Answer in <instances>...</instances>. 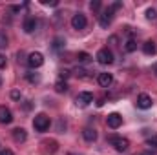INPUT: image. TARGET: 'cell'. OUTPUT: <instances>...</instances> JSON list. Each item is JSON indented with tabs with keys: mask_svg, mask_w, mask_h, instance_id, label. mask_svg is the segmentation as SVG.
<instances>
[{
	"mask_svg": "<svg viewBox=\"0 0 157 155\" xmlns=\"http://www.w3.org/2000/svg\"><path fill=\"white\" fill-rule=\"evenodd\" d=\"M97 62L99 64H102V66H108V64H112L113 62V53L108 49V47H104V49H99V53H97Z\"/></svg>",
	"mask_w": 157,
	"mask_h": 155,
	"instance_id": "obj_3",
	"label": "cell"
},
{
	"mask_svg": "<svg viewBox=\"0 0 157 155\" xmlns=\"http://www.w3.org/2000/svg\"><path fill=\"white\" fill-rule=\"evenodd\" d=\"M68 155H75V153H68Z\"/></svg>",
	"mask_w": 157,
	"mask_h": 155,
	"instance_id": "obj_35",
	"label": "cell"
},
{
	"mask_svg": "<svg viewBox=\"0 0 157 155\" xmlns=\"http://www.w3.org/2000/svg\"><path fill=\"white\" fill-rule=\"evenodd\" d=\"M37 24H39V22H37V18L28 17V18L24 20V26H22V28H24V31H26V33H33V31L37 29Z\"/></svg>",
	"mask_w": 157,
	"mask_h": 155,
	"instance_id": "obj_11",
	"label": "cell"
},
{
	"mask_svg": "<svg viewBox=\"0 0 157 155\" xmlns=\"http://www.w3.org/2000/svg\"><path fill=\"white\" fill-rule=\"evenodd\" d=\"M13 139H15L17 142H24V141L28 139L26 130H24V128H15V130H13Z\"/></svg>",
	"mask_w": 157,
	"mask_h": 155,
	"instance_id": "obj_14",
	"label": "cell"
},
{
	"mask_svg": "<svg viewBox=\"0 0 157 155\" xmlns=\"http://www.w3.org/2000/svg\"><path fill=\"white\" fill-rule=\"evenodd\" d=\"M154 73L157 75V64H154Z\"/></svg>",
	"mask_w": 157,
	"mask_h": 155,
	"instance_id": "obj_32",
	"label": "cell"
},
{
	"mask_svg": "<svg viewBox=\"0 0 157 155\" xmlns=\"http://www.w3.org/2000/svg\"><path fill=\"white\" fill-rule=\"evenodd\" d=\"M11 99H13V100H20V91H18V89H13V91H11Z\"/></svg>",
	"mask_w": 157,
	"mask_h": 155,
	"instance_id": "obj_25",
	"label": "cell"
},
{
	"mask_svg": "<svg viewBox=\"0 0 157 155\" xmlns=\"http://www.w3.org/2000/svg\"><path fill=\"white\" fill-rule=\"evenodd\" d=\"M64 46H66V42L62 37H57V39L53 40V49L55 51H60V49H64Z\"/></svg>",
	"mask_w": 157,
	"mask_h": 155,
	"instance_id": "obj_17",
	"label": "cell"
},
{
	"mask_svg": "<svg viewBox=\"0 0 157 155\" xmlns=\"http://www.w3.org/2000/svg\"><path fill=\"white\" fill-rule=\"evenodd\" d=\"M141 155H152V153H148V152H144V153H141Z\"/></svg>",
	"mask_w": 157,
	"mask_h": 155,
	"instance_id": "obj_33",
	"label": "cell"
},
{
	"mask_svg": "<svg viewBox=\"0 0 157 155\" xmlns=\"http://www.w3.org/2000/svg\"><path fill=\"white\" fill-rule=\"evenodd\" d=\"M66 77H70V71H66V70H64V71H60V78L64 80Z\"/></svg>",
	"mask_w": 157,
	"mask_h": 155,
	"instance_id": "obj_29",
	"label": "cell"
},
{
	"mask_svg": "<svg viewBox=\"0 0 157 155\" xmlns=\"http://www.w3.org/2000/svg\"><path fill=\"white\" fill-rule=\"evenodd\" d=\"M28 80H29V82H39V75H33V73H28Z\"/></svg>",
	"mask_w": 157,
	"mask_h": 155,
	"instance_id": "obj_27",
	"label": "cell"
},
{
	"mask_svg": "<svg viewBox=\"0 0 157 155\" xmlns=\"http://www.w3.org/2000/svg\"><path fill=\"white\" fill-rule=\"evenodd\" d=\"M0 86H2V77H0Z\"/></svg>",
	"mask_w": 157,
	"mask_h": 155,
	"instance_id": "obj_34",
	"label": "cell"
},
{
	"mask_svg": "<svg viewBox=\"0 0 157 155\" xmlns=\"http://www.w3.org/2000/svg\"><path fill=\"white\" fill-rule=\"evenodd\" d=\"M146 18H148L150 22H157V11L154 7H148V9H146Z\"/></svg>",
	"mask_w": 157,
	"mask_h": 155,
	"instance_id": "obj_19",
	"label": "cell"
},
{
	"mask_svg": "<svg viewBox=\"0 0 157 155\" xmlns=\"http://www.w3.org/2000/svg\"><path fill=\"white\" fill-rule=\"evenodd\" d=\"M82 137H84V141H88V142H95V141H97V131H95L93 128H84Z\"/></svg>",
	"mask_w": 157,
	"mask_h": 155,
	"instance_id": "obj_15",
	"label": "cell"
},
{
	"mask_svg": "<svg viewBox=\"0 0 157 155\" xmlns=\"http://www.w3.org/2000/svg\"><path fill=\"white\" fill-rule=\"evenodd\" d=\"M146 146H150V148H154V150H157V135H154V137H150V139L146 141Z\"/></svg>",
	"mask_w": 157,
	"mask_h": 155,
	"instance_id": "obj_21",
	"label": "cell"
},
{
	"mask_svg": "<svg viewBox=\"0 0 157 155\" xmlns=\"http://www.w3.org/2000/svg\"><path fill=\"white\" fill-rule=\"evenodd\" d=\"M99 84L102 86V88H110L112 86V82H113V77H112V73H99Z\"/></svg>",
	"mask_w": 157,
	"mask_h": 155,
	"instance_id": "obj_12",
	"label": "cell"
},
{
	"mask_svg": "<svg viewBox=\"0 0 157 155\" xmlns=\"http://www.w3.org/2000/svg\"><path fill=\"white\" fill-rule=\"evenodd\" d=\"M13 122V113L9 108L0 106V124H11Z\"/></svg>",
	"mask_w": 157,
	"mask_h": 155,
	"instance_id": "obj_10",
	"label": "cell"
},
{
	"mask_svg": "<svg viewBox=\"0 0 157 155\" xmlns=\"http://www.w3.org/2000/svg\"><path fill=\"white\" fill-rule=\"evenodd\" d=\"M108 142H110L117 152H126V150H128V146H130L128 139L119 137V135H110V137H108Z\"/></svg>",
	"mask_w": 157,
	"mask_h": 155,
	"instance_id": "obj_1",
	"label": "cell"
},
{
	"mask_svg": "<svg viewBox=\"0 0 157 155\" xmlns=\"http://www.w3.org/2000/svg\"><path fill=\"white\" fill-rule=\"evenodd\" d=\"M106 124H108V128H112V130H117L122 126V117L119 115V113H110L108 119H106Z\"/></svg>",
	"mask_w": 157,
	"mask_h": 155,
	"instance_id": "obj_9",
	"label": "cell"
},
{
	"mask_svg": "<svg viewBox=\"0 0 157 155\" xmlns=\"http://www.w3.org/2000/svg\"><path fill=\"white\" fill-rule=\"evenodd\" d=\"M124 49L128 51V53H133L135 49H137V42L133 39H130V40H126V44H124Z\"/></svg>",
	"mask_w": 157,
	"mask_h": 155,
	"instance_id": "obj_18",
	"label": "cell"
},
{
	"mask_svg": "<svg viewBox=\"0 0 157 155\" xmlns=\"http://www.w3.org/2000/svg\"><path fill=\"white\" fill-rule=\"evenodd\" d=\"M0 155H13L11 150H0Z\"/></svg>",
	"mask_w": 157,
	"mask_h": 155,
	"instance_id": "obj_30",
	"label": "cell"
},
{
	"mask_svg": "<svg viewBox=\"0 0 157 155\" xmlns=\"http://www.w3.org/2000/svg\"><path fill=\"white\" fill-rule=\"evenodd\" d=\"M6 46H7V37H6V33L0 31V49H4Z\"/></svg>",
	"mask_w": 157,
	"mask_h": 155,
	"instance_id": "obj_23",
	"label": "cell"
},
{
	"mask_svg": "<svg viewBox=\"0 0 157 155\" xmlns=\"http://www.w3.org/2000/svg\"><path fill=\"white\" fill-rule=\"evenodd\" d=\"M90 9H91V11H99V9H101V0H93V2H90Z\"/></svg>",
	"mask_w": 157,
	"mask_h": 155,
	"instance_id": "obj_22",
	"label": "cell"
},
{
	"mask_svg": "<svg viewBox=\"0 0 157 155\" xmlns=\"http://www.w3.org/2000/svg\"><path fill=\"white\" fill-rule=\"evenodd\" d=\"M113 13H115V11H113L112 7H108L106 11H102V13L99 15V24H101L102 28H108V26L112 24V20H113Z\"/></svg>",
	"mask_w": 157,
	"mask_h": 155,
	"instance_id": "obj_5",
	"label": "cell"
},
{
	"mask_svg": "<svg viewBox=\"0 0 157 155\" xmlns=\"http://www.w3.org/2000/svg\"><path fill=\"white\" fill-rule=\"evenodd\" d=\"M152 97L150 95H146V93H141L139 97H137V108H141V110H150L152 108Z\"/></svg>",
	"mask_w": 157,
	"mask_h": 155,
	"instance_id": "obj_8",
	"label": "cell"
},
{
	"mask_svg": "<svg viewBox=\"0 0 157 155\" xmlns=\"http://www.w3.org/2000/svg\"><path fill=\"white\" fill-rule=\"evenodd\" d=\"M77 59H78V62H80V64H86V62H90V59H91V57H90L86 51H80V53L77 55Z\"/></svg>",
	"mask_w": 157,
	"mask_h": 155,
	"instance_id": "obj_20",
	"label": "cell"
},
{
	"mask_svg": "<svg viewBox=\"0 0 157 155\" xmlns=\"http://www.w3.org/2000/svg\"><path fill=\"white\" fill-rule=\"evenodd\" d=\"M75 75H77V77H86V71H84V70H82V68H77V70H75Z\"/></svg>",
	"mask_w": 157,
	"mask_h": 155,
	"instance_id": "obj_26",
	"label": "cell"
},
{
	"mask_svg": "<svg viewBox=\"0 0 157 155\" xmlns=\"http://www.w3.org/2000/svg\"><path fill=\"white\" fill-rule=\"evenodd\" d=\"M2 68H6V57L4 55H0V70Z\"/></svg>",
	"mask_w": 157,
	"mask_h": 155,
	"instance_id": "obj_28",
	"label": "cell"
},
{
	"mask_svg": "<svg viewBox=\"0 0 157 155\" xmlns=\"http://www.w3.org/2000/svg\"><path fill=\"white\" fill-rule=\"evenodd\" d=\"M143 51H144V55H155L157 53V46L154 40H146L144 44H143Z\"/></svg>",
	"mask_w": 157,
	"mask_h": 155,
	"instance_id": "obj_13",
	"label": "cell"
},
{
	"mask_svg": "<svg viewBox=\"0 0 157 155\" xmlns=\"http://www.w3.org/2000/svg\"><path fill=\"white\" fill-rule=\"evenodd\" d=\"M75 102H77V106H80V108L91 104V102H93V93H90V91H80L77 95V99H75Z\"/></svg>",
	"mask_w": 157,
	"mask_h": 155,
	"instance_id": "obj_6",
	"label": "cell"
},
{
	"mask_svg": "<svg viewBox=\"0 0 157 155\" xmlns=\"http://www.w3.org/2000/svg\"><path fill=\"white\" fill-rule=\"evenodd\" d=\"M117 37H112V39H110V42H112V44H117Z\"/></svg>",
	"mask_w": 157,
	"mask_h": 155,
	"instance_id": "obj_31",
	"label": "cell"
},
{
	"mask_svg": "<svg viewBox=\"0 0 157 155\" xmlns=\"http://www.w3.org/2000/svg\"><path fill=\"white\" fill-rule=\"evenodd\" d=\"M86 24H88V20H86V15H84V13H75V15H73V18H71L73 29H84Z\"/></svg>",
	"mask_w": 157,
	"mask_h": 155,
	"instance_id": "obj_7",
	"label": "cell"
},
{
	"mask_svg": "<svg viewBox=\"0 0 157 155\" xmlns=\"http://www.w3.org/2000/svg\"><path fill=\"white\" fill-rule=\"evenodd\" d=\"M33 128L37 130V131H46L48 128H49V117L46 115V113H39V115L33 119Z\"/></svg>",
	"mask_w": 157,
	"mask_h": 155,
	"instance_id": "obj_2",
	"label": "cell"
},
{
	"mask_svg": "<svg viewBox=\"0 0 157 155\" xmlns=\"http://www.w3.org/2000/svg\"><path fill=\"white\" fill-rule=\"evenodd\" d=\"M40 4H42V6H51V7L59 6V2H57V0H40Z\"/></svg>",
	"mask_w": 157,
	"mask_h": 155,
	"instance_id": "obj_24",
	"label": "cell"
},
{
	"mask_svg": "<svg viewBox=\"0 0 157 155\" xmlns=\"http://www.w3.org/2000/svg\"><path fill=\"white\" fill-rule=\"evenodd\" d=\"M55 91L57 93H64V91H68V84H66V80H57L55 82Z\"/></svg>",
	"mask_w": 157,
	"mask_h": 155,
	"instance_id": "obj_16",
	"label": "cell"
},
{
	"mask_svg": "<svg viewBox=\"0 0 157 155\" xmlns=\"http://www.w3.org/2000/svg\"><path fill=\"white\" fill-rule=\"evenodd\" d=\"M44 64V55L39 53V51H33V53H29L28 55V66L31 68V70H37Z\"/></svg>",
	"mask_w": 157,
	"mask_h": 155,
	"instance_id": "obj_4",
	"label": "cell"
}]
</instances>
